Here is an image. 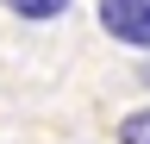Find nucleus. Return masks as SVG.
Instances as JSON below:
<instances>
[{"label": "nucleus", "instance_id": "obj_1", "mask_svg": "<svg viewBox=\"0 0 150 144\" xmlns=\"http://www.w3.org/2000/svg\"><path fill=\"white\" fill-rule=\"evenodd\" d=\"M100 25H106V38L150 50V0H100Z\"/></svg>", "mask_w": 150, "mask_h": 144}, {"label": "nucleus", "instance_id": "obj_2", "mask_svg": "<svg viewBox=\"0 0 150 144\" xmlns=\"http://www.w3.org/2000/svg\"><path fill=\"white\" fill-rule=\"evenodd\" d=\"M0 6L19 19H56V13H69V0H0Z\"/></svg>", "mask_w": 150, "mask_h": 144}, {"label": "nucleus", "instance_id": "obj_3", "mask_svg": "<svg viewBox=\"0 0 150 144\" xmlns=\"http://www.w3.org/2000/svg\"><path fill=\"white\" fill-rule=\"evenodd\" d=\"M119 144H150V106H138V113L119 119Z\"/></svg>", "mask_w": 150, "mask_h": 144}, {"label": "nucleus", "instance_id": "obj_4", "mask_svg": "<svg viewBox=\"0 0 150 144\" xmlns=\"http://www.w3.org/2000/svg\"><path fill=\"white\" fill-rule=\"evenodd\" d=\"M144 82H150V63H144Z\"/></svg>", "mask_w": 150, "mask_h": 144}]
</instances>
